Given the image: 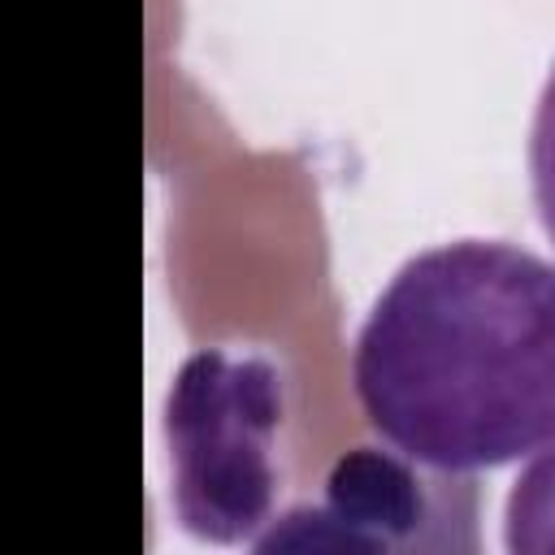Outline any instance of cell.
Masks as SVG:
<instances>
[{"label":"cell","instance_id":"obj_2","mask_svg":"<svg viewBox=\"0 0 555 555\" xmlns=\"http://www.w3.org/2000/svg\"><path fill=\"white\" fill-rule=\"evenodd\" d=\"M291 377L264 351L199 347L165 395L169 499L178 525L212 546H238L278 516L286 490Z\"/></svg>","mask_w":555,"mask_h":555},{"label":"cell","instance_id":"obj_1","mask_svg":"<svg viewBox=\"0 0 555 555\" xmlns=\"http://www.w3.org/2000/svg\"><path fill=\"white\" fill-rule=\"evenodd\" d=\"M369 429L403 455L481 473L555 438V264L507 238L408 256L351 343Z\"/></svg>","mask_w":555,"mask_h":555},{"label":"cell","instance_id":"obj_5","mask_svg":"<svg viewBox=\"0 0 555 555\" xmlns=\"http://www.w3.org/2000/svg\"><path fill=\"white\" fill-rule=\"evenodd\" d=\"M529 191L542 230L555 243V65L538 91L533 121H529Z\"/></svg>","mask_w":555,"mask_h":555},{"label":"cell","instance_id":"obj_3","mask_svg":"<svg viewBox=\"0 0 555 555\" xmlns=\"http://www.w3.org/2000/svg\"><path fill=\"white\" fill-rule=\"evenodd\" d=\"M477 481L403 455L399 447L343 451L317 499L278 512L251 551H416V555H473L477 538Z\"/></svg>","mask_w":555,"mask_h":555},{"label":"cell","instance_id":"obj_4","mask_svg":"<svg viewBox=\"0 0 555 555\" xmlns=\"http://www.w3.org/2000/svg\"><path fill=\"white\" fill-rule=\"evenodd\" d=\"M503 546L512 555H555V438L529 455L507 490Z\"/></svg>","mask_w":555,"mask_h":555}]
</instances>
